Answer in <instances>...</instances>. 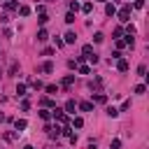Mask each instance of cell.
<instances>
[{
	"instance_id": "d4e9b609",
	"label": "cell",
	"mask_w": 149,
	"mask_h": 149,
	"mask_svg": "<svg viewBox=\"0 0 149 149\" xmlns=\"http://www.w3.org/2000/svg\"><path fill=\"white\" fill-rule=\"evenodd\" d=\"M37 21H40V23H47V21H49V16H47V14H40V19H37Z\"/></svg>"
},
{
	"instance_id": "8992f818",
	"label": "cell",
	"mask_w": 149,
	"mask_h": 149,
	"mask_svg": "<svg viewBox=\"0 0 149 149\" xmlns=\"http://www.w3.org/2000/svg\"><path fill=\"white\" fill-rule=\"evenodd\" d=\"M47 37H49V35H47V30H44V28H42V30H37V40H40V42H44Z\"/></svg>"
},
{
	"instance_id": "f1b7e54d",
	"label": "cell",
	"mask_w": 149,
	"mask_h": 149,
	"mask_svg": "<svg viewBox=\"0 0 149 149\" xmlns=\"http://www.w3.org/2000/svg\"><path fill=\"white\" fill-rule=\"evenodd\" d=\"M121 147V140H114V142H112V149H119Z\"/></svg>"
},
{
	"instance_id": "2e32d148",
	"label": "cell",
	"mask_w": 149,
	"mask_h": 149,
	"mask_svg": "<svg viewBox=\"0 0 149 149\" xmlns=\"http://www.w3.org/2000/svg\"><path fill=\"white\" fill-rule=\"evenodd\" d=\"M77 9H79V3H74V0H72V3H70V12L74 14V12H77Z\"/></svg>"
},
{
	"instance_id": "f546056e",
	"label": "cell",
	"mask_w": 149,
	"mask_h": 149,
	"mask_svg": "<svg viewBox=\"0 0 149 149\" xmlns=\"http://www.w3.org/2000/svg\"><path fill=\"white\" fill-rule=\"evenodd\" d=\"M23 149H33V147H30V144H26V147H23Z\"/></svg>"
},
{
	"instance_id": "83f0119b",
	"label": "cell",
	"mask_w": 149,
	"mask_h": 149,
	"mask_svg": "<svg viewBox=\"0 0 149 149\" xmlns=\"http://www.w3.org/2000/svg\"><path fill=\"white\" fill-rule=\"evenodd\" d=\"M135 7H138V9H142V7H144V0H135Z\"/></svg>"
},
{
	"instance_id": "6da1fadb",
	"label": "cell",
	"mask_w": 149,
	"mask_h": 149,
	"mask_svg": "<svg viewBox=\"0 0 149 149\" xmlns=\"http://www.w3.org/2000/svg\"><path fill=\"white\" fill-rule=\"evenodd\" d=\"M128 16H130V5H123L119 9V19H121V21H128Z\"/></svg>"
},
{
	"instance_id": "44dd1931",
	"label": "cell",
	"mask_w": 149,
	"mask_h": 149,
	"mask_svg": "<svg viewBox=\"0 0 149 149\" xmlns=\"http://www.w3.org/2000/svg\"><path fill=\"white\" fill-rule=\"evenodd\" d=\"M65 21H68V23H72V21H74V14H72V12H68V14H65Z\"/></svg>"
},
{
	"instance_id": "8fae6325",
	"label": "cell",
	"mask_w": 149,
	"mask_h": 149,
	"mask_svg": "<svg viewBox=\"0 0 149 149\" xmlns=\"http://www.w3.org/2000/svg\"><path fill=\"white\" fill-rule=\"evenodd\" d=\"M72 126H74V128H82V126H84V119H82V117H77V119L72 121Z\"/></svg>"
},
{
	"instance_id": "9a60e30c",
	"label": "cell",
	"mask_w": 149,
	"mask_h": 149,
	"mask_svg": "<svg viewBox=\"0 0 149 149\" xmlns=\"http://www.w3.org/2000/svg\"><path fill=\"white\" fill-rule=\"evenodd\" d=\"M65 109H68V112H74V100H68V103H65Z\"/></svg>"
},
{
	"instance_id": "e0dca14e",
	"label": "cell",
	"mask_w": 149,
	"mask_h": 149,
	"mask_svg": "<svg viewBox=\"0 0 149 149\" xmlns=\"http://www.w3.org/2000/svg\"><path fill=\"white\" fill-rule=\"evenodd\" d=\"M40 117H42V119H44V121H47V119H49V117H51V112H49V109H42V112H40Z\"/></svg>"
},
{
	"instance_id": "3957f363",
	"label": "cell",
	"mask_w": 149,
	"mask_h": 149,
	"mask_svg": "<svg viewBox=\"0 0 149 149\" xmlns=\"http://www.w3.org/2000/svg\"><path fill=\"white\" fill-rule=\"evenodd\" d=\"M105 14H107V16H114V14H117L114 5H105Z\"/></svg>"
},
{
	"instance_id": "ac0fdd59",
	"label": "cell",
	"mask_w": 149,
	"mask_h": 149,
	"mask_svg": "<svg viewBox=\"0 0 149 149\" xmlns=\"http://www.w3.org/2000/svg\"><path fill=\"white\" fill-rule=\"evenodd\" d=\"M105 100H107L105 93H98V96H96V103H105Z\"/></svg>"
},
{
	"instance_id": "30bf717a",
	"label": "cell",
	"mask_w": 149,
	"mask_h": 149,
	"mask_svg": "<svg viewBox=\"0 0 149 149\" xmlns=\"http://www.w3.org/2000/svg\"><path fill=\"white\" fill-rule=\"evenodd\" d=\"M74 40H77V35H74L72 30H70V33H65V42H74Z\"/></svg>"
},
{
	"instance_id": "9c48e42d",
	"label": "cell",
	"mask_w": 149,
	"mask_h": 149,
	"mask_svg": "<svg viewBox=\"0 0 149 149\" xmlns=\"http://www.w3.org/2000/svg\"><path fill=\"white\" fill-rule=\"evenodd\" d=\"M79 109H82V112H91L93 105H91V103H79Z\"/></svg>"
},
{
	"instance_id": "277c9868",
	"label": "cell",
	"mask_w": 149,
	"mask_h": 149,
	"mask_svg": "<svg viewBox=\"0 0 149 149\" xmlns=\"http://www.w3.org/2000/svg\"><path fill=\"white\" fill-rule=\"evenodd\" d=\"M14 126H16V130H23V128L28 126V121H26V119H19V121H16Z\"/></svg>"
},
{
	"instance_id": "7a4b0ae2",
	"label": "cell",
	"mask_w": 149,
	"mask_h": 149,
	"mask_svg": "<svg viewBox=\"0 0 149 149\" xmlns=\"http://www.w3.org/2000/svg\"><path fill=\"white\" fill-rule=\"evenodd\" d=\"M54 117H56V119H58L61 123H68V117L63 114V109H58V107H56V109H54Z\"/></svg>"
},
{
	"instance_id": "4fadbf2b",
	"label": "cell",
	"mask_w": 149,
	"mask_h": 149,
	"mask_svg": "<svg viewBox=\"0 0 149 149\" xmlns=\"http://www.w3.org/2000/svg\"><path fill=\"white\" fill-rule=\"evenodd\" d=\"M72 82H74V77H72V74H68V77H65V79H63V86H70V84H72Z\"/></svg>"
},
{
	"instance_id": "ffe728a7",
	"label": "cell",
	"mask_w": 149,
	"mask_h": 149,
	"mask_svg": "<svg viewBox=\"0 0 149 149\" xmlns=\"http://www.w3.org/2000/svg\"><path fill=\"white\" fill-rule=\"evenodd\" d=\"M77 70H79V74H89V65H79Z\"/></svg>"
},
{
	"instance_id": "5bb4252c",
	"label": "cell",
	"mask_w": 149,
	"mask_h": 149,
	"mask_svg": "<svg viewBox=\"0 0 149 149\" xmlns=\"http://www.w3.org/2000/svg\"><path fill=\"white\" fill-rule=\"evenodd\" d=\"M91 54H93V47H91V44H86V47H84V56H86V58H89V56H91Z\"/></svg>"
},
{
	"instance_id": "484cf974",
	"label": "cell",
	"mask_w": 149,
	"mask_h": 149,
	"mask_svg": "<svg viewBox=\"0 0 149 149\" xmlns=\"http://www.w3.org/2000/svg\"><path fill=\"white\" fill-rule=\"evenodd\" d=\"M82 9H84V12H86V14H89V12H91V9H93V5H91V3H86V5H84V7H82Z\"/></svg>"
},
{
	"instance_id": "d6986e66",
	"label": "cell",
	"mask_w": 149,
	"mask_h": 149,
	"mask_svg": "<svg viewBox=\"0 0 149 149\" xmlns=\"http://www.w3.org/2000/svg\"><path fill=\"white\" fill-rule=\"evenodd\" d=\"M16 70H19V63H16V61H14V63H12V65H9V74H14V72H16Z\"/></svg>"
},
{
	"instance_id": "4dcf8cb0",
	"label": "cell",
	"mask_w": 149,
	"mask_h": 149,
	"mask_svg": "<svg viewBox=\"0 0 149 149\" xmlns=\"http://www.w3.org/2000/svg\"><path fill=\"white\" fill-rule=\"evenodd\" d=\"M100 3H103V0H100Z\"/></svg>"
},
{
	"instance_id": "ba28073f",
	"label": "cell",
	"mask_w": 149,
	"mask_h": 149,
	"mask_svg": "<svg viewBox=\"0 0 149 149\" xmlns=\"http://www.w3.org/2000/svg\"><path fill=\"white\" fill-rule=\"evenodd\" d=\"M51 70H54V63H51V61L42 63V72H51Z\"/></svg>"
},
{
	"instance_id": "4316f807",
	"label": "cell",
	"mask_w": 149,
	"mask_h": 149,
	"mask_svg": "<svg viewBox=\"0 0 149 149\" xmlns=\"http://www.w3.org/2000/svg\"><path fill=\"white\" fill-rule=\"evenodd\" d=\"M135 93H144V84H138L135 86Z\"/></svg>"
},
{
	"instance_id": "5b68a950",
	"label": "cell",
	"mask_w": 149,
	"mask_h": 149,
	"mask_svg": "<svg viewBox=\"0 0 149 149\" xmlns=\"http://www.w3.org/2000/svg\"><path fill=\"white\" fill-rule=\"evenodd\" d=\"M107 117H112V119L119 117V109H117V107H107Z\"/></svg>"
},
{
	"instance_id": "52a82bcc",
	"label": "cell",
	"mask_w": 149,
	"mask_h": 149,
	"mask_svg": "<svg viewBox=\"0 0 149 149\" xmlns=\"http://www.w3.org/2000/svg\"><path fill=\"white\" fill-rule=\"evenodd\" d=\"M117 68H119L121 72H126V70H128V63H126L123 58H119V63H117Z\"/></svg>"
},
{
	"instance_id": "7c38bea8",
	"label": "cell",
	"mask_w": 149,
	"mask_h": 149,
	"mask_svg": "<svg viewBox=\"0 0 149 149\" xmlns=\"http://www.w3.org/2000/svg\"><path fill=\"white\" fill-rule=\"evenodd\" d=\"M16 96H26V86H23V84L16 86Z\"/></svg>"
},
{
	"instance_id": "603a6c76",
	"label": "cell",
	"mask_w": 149,
	"mask_h": 149,
	"mask_svg": "<svg viewBox=\"0 0 149 149\" xmlns=\"http://www.w3.org/2000/svg\"><path fill=\"white\" fill-rule=\"evenodd\" d=\"M42 105H47V107H54V100H51V98H44V100H42Z\"/></svg>"
},
{
	"instance_id": "cb8c5ba5",
	"label": "cell",
	"mask_w": 149,
	"mask_h": 149,
	"mask_svg": "<svg viewBox=\"0 0 149 149\" xmlns=\"http://www.w3.org/2000/svg\"><path fill=\"white\" fill-rule=\"evenodd\" d=\"M93 42H103V33H96V35H93Z\"/></svg>"
},
{
	"instance_id": "7402d4cb",
	"label": "cell",
	"mask_w": 149,
	"mask_h": 149,
	"mask_svg": "<svg viewBox=\"0 0 149 149\" xmlns=\"http://www.w3.org/2000/svg\"><path fill=\"white\" fill-rule=\"evenodd\" d=\"M19 12H21V16H28V14H30V7H21Z\"/></svg>"
}]
</instances>
